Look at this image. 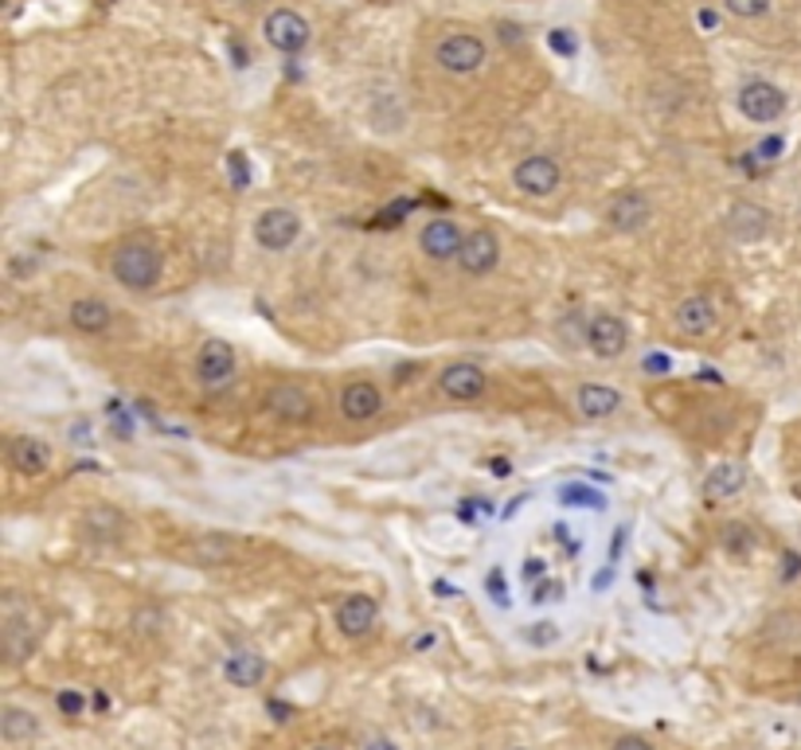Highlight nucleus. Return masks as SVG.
Returning <instances> with one entry per match:
<instances>
[{"label": "nucleus", "instance_id": "obj_1", "mask_svg": "<svg viewBox=\"0 0 801 750\" xmlns=\"http://www.w3.org/2000/svg\"><path fill=\"white\" fill-rule=\"evenodd\" d=\"M110 270L121 286H130V290H150V286H157V278H160V251L153 243H145V239L121 243L118 251H113Z\"/></svg>", "mask_w": 801, "mask_h": 750}, {"label": "nucleus", "instance_id": "obj_2", "mask_svg": "<svg viewBox=\"0 0 801 750\" xmlns=\"http://www.w3.org/2000/svg\"><path fill=\"white\" fill-rule=\"evenodd\" d=\"M262 32H266V44L282 56H301L313 39V28H309V20L294 9H274L271 16L262 20Z\"/></svg>", "mask_w": 801, "mask_h": 750}, {"label": "nucleus", "instance_id": "obj_3", "mask_svg": "<svg viewBox=\"0 0 801 750\" xmlns=\"http://www.w3.org/2000/svg\"><path fill=\"white\" fill-rule=\"evenodd\" d=\"M434 59H439V66L450 71V75H474L485 63V44L477 36H469V32H454V36H446L439 44Z\"/></svg>", "mask_w": 801, "mask_h": 750}, {"label": "nucleus", "instance_id": "obj_4", "mask_svg": "<svg viewBox=\"0 0 801 750\" xmlns=\"http://www.w3.org/2000/svg\"><path fill=\"white\" fill-rule=\"evenodd\" d=\"M739 110H743V118H751V122H778L786 113V94L782 86L766 83V78H751V83L739 90Z\"/></svg>", "mask_w": 801, "mask_h": 750}, {"label": "nucleus", "instance_id": "obj_5", "mask_svg": "<svg viewBox=\"0 0 801 750\" xmlns=\"http://www.w3.org/2000/svg\"><path fill=\"white\" fill-rule=\"evenodd\" d=\"M301 234V219L298 211H289V207H271V211H262L259 223H254V239H259L266 251H286V246L298 243Z\"/></svg>", "mask_w": 801, "mask_h": 750}, {"label": "nucleus", "instance_id": "obj_6", "mask_svg": "<svg viewBox=\"0 0 801 750\" xmlns=\"http://www.w3.org/2000/svg\"><path fill=\"white\" fill-rule=\"evenodd\" d=\"M560 180H563L560 165L551 157H543V153L540 157H524L513 169V184L521 188L524 196H551L560 188Z\"/></svg>", "mask_w": 801, "mask_h": 750}, {"label": "nucleus", "instance_id": "obj_7", "mask_svg": "<svg viewBox=\"0 0 801 750\" xmlns=\"http://www.w3.org/2000/svg\"><path fill=\"white\" fill-rule=\"evenodd\" d=\"M196 375H200V384H204L207 391H219V387H227V384H231V375H235V348L227 344V340H207V344L200 348Z\"/></svg>", "mask_w": 801, "mask_h": 750}, {"label": "nucleus", "instance_id": "obj_8", "mask_svg": "<svg viewBox=\"0 0 801 750\" xmlns=\"http://www.w3.org/2000/svg\"><path fill=\"white\" fill-rule=\"evenodd\" d=\"M497 263H501V243H497L493 231H469L466 246L457 254V266L469 274V278H485V274H493Z\"/></svg>", "mask_w": 801, "mask_h": 750}, {"label": "nucleus", "instance_id": "obj_9", "mask_svg": "<svg viewBox=\"0 0 801 750\" xmlns=\"http://www.w3.org/2000/svg\"><path fill=\"white\" fill-rule=\"evenodd\" d=\"M419 246L427 258H434V263H450V258H457L462 254V246H466V234L457 231L454 219H430L427 227H422L419 234Z\"/></svg>", "mask_w": 801, "mask_h": 750}, {"label": "nucleus", "instance_id": "obj_10", "mask_svg": "<svg viewBox=\"0 0 801 750\" xmlns=\"http://www.w3.org/2000/svg\"><path fill=\"white\" fill-rule=\"evenodd\" d=\"M625 344H630V332H625V325L614 317V313H598V317L587 325V348L595 356L614 360L625 352Z\"/></svg>", "mask_w": 801, "mask_h": 750}, {"label": "nucleus", "instance_id": "obj_11", "mask_svg": "<svg viewBox=\"0 0 801 750\" xmlns=\"http://www.w3.org/2000/svg\"><path fill=\"white\" fill-rule=\"evenodd\" d=\"M439 391L454 403H474L485 391V372L477 364H450L439 375Z\"/></svg>", "mask_w": 801, "mask_h": 750}, {"label": "nucleus", "instance_id": "obj_12", "mask_svg": "<svg viewBox=\"0 0 801 750\" xmlns=\"http://www.w3.org/2000/svg\"><path fill=\"white\" fill-rule=\"evenodd\" d=\"M266 407H271L274 419L282 422H306L313 419V395L298 384H278L266 395Z\"/></svg>", "mask_w": 801, "mask_h": 750}, {"label": "nucleus", "instance_id": "obj_13", "mask_svg": "<svg viewBox=\"0 0 801 750\" xmlns=\"http://www.w3.org/2000/svg\"><path fill=\"white\" fill-rule=\"evenodd\" d=\"M375 618H380V606L368 594H352V598H345L340 609H336V626H340L345 638H363L375 626Z\"/></svg>", "mask_w": 801, "mask_h": 750}, {"label": "nucleus", "instance_id": "obj_14", "mask_svg": "<svg viewBox=\"0 0 801 750\" xmlns=\"http://www.w3.org/2000/svg\"><path fill=\"white\" fill-rule=\"evenodd\" d=\"M653 219V207L642 192H622L614 204L606 207V223L614 227V231H637Z\"/></svg>", "mask_w": 801, "mask_h": 750}, {"label": "nucleus", "instance_id": "obj_15", "mask_svg": "<svg viewBox=\"0 0 801 750\" xmlns=\"http://www.w3.org/2000/svg\"><path fill=\"white\" fill-rule=\"evenodd\" d=\"M383 407V395L375 384H368V379H356V384H348L345 391H340V414L352 422H368L375 419Z\"/></svg>", "mask_w": 801, "mask_h": 750}, {"label": "nucleus", "instance_id": "obj_16", "mask_svg": "<svg viewBox=\"0 0 801 750\" xmlns=\"http://www.w3.org/2000/svg\"><path fill=\"white\" fill-rule=\"evenodd\" d=\"M712 325H716V305L704 293L677 305V328H681L684 337H704V332H712Z\"/></svg>", "mask_w": 801, "mask_h": 750}, {"label": "nucleus", "instance_id": "obj_17", "mask_svg": "<svg viewBox=\"0 0 801 750\" xmlns=\"http://www.w3.org/2000/svg\"><path fill=\"white\" fill-rule=\"evenodd\" d=\"M224 676L235 688H259L262 676H266V661L254 649H235L224 661Z\"/></svg>", "mask_w": 801, "mask_h": 750}, {"label": "nucleus", "instance_id": "obj_18", "mask_svg": "<svg viewBox=\"0 0 801 750\" xmlns=\"http://www.w3.org/2000/svg\"><path fill=\"white\" fill-rule=\"evenodd\" d=\"M575 407L583 419H610V414L622 407V395L606 384H583L575 395Z\"/></svg>", "mask_w": 801, "mask_h": 750}, {"label": "nucleus", "instance_id": "obj_19", "mask_svg": "<svg viewBox=\"0 0 801 750\" xmlns=\"http://www.w3.org/2000/svg\"><path fill=\"white\" fill-rule=\"evenodd\" d=\"M727 227H731L736 239L751 243V239H763L766 234V227H770V211L758 207V204H736L731 207V216H727Z\"/></svg>", "mask_w": 801, "mask_h": 750}, {"label": "nucleus", "instance_id": "obj_20", "mask_svg": "<svg viewBox=\"0 0 801 750\" xmlns=\"http://www.w3.org/2000/svg\"><path fill=\"white\" fill-rule=\"evenodd\" d=\"M9 461L16 473H24V477H39L47 469V446L39 438H12Z\"/></svg>", "mask_w": 801, "mask_h": 750}, {"label": "nucleus", "instance_id": "obj_21", "mask_svg": "<svg viewBox=\"0 0 801 750\" xmlns=\"http://www.w3.org/2000/svg\"><path fill=\"white\" fill-rule=\"evenodd\" d=\"M67 317H71V325L79 328V332H106V328H110V320H113V313H110V305H106V301H98V298H79L75 305H71V313H67Z\"/></svg>", "mask_w": 801, "mask_h": 750}, {"label": "nucleus", "instance_id": "obj_22", "mask_svg": "<svg viewBox=\"0 0 801 750\" xmlns=\"http://www.w3.org/2000/svg\"><path fill=\"white\" fill-rule=\"evenodd\" d=\"M743 481H746V469L739 465V461H724V465H716L708 473V481H704V493H708L712 500L736 497L739 488H743Z\"/></svg>", "mask_w": 801, "mask_h": 750}, {"label": "nucleus", "instance_id": "obj_23", "mask_svg": "<svg viewBox=\"0 0 801 750\" xmlns=\"http://www.w3.org/2000/svg\"><path fill=\"white\" fill-rule=\"evenodd\" d=\"M39 731V723L32 712H24V707H4V715H0V735L9 742H24L32 739V735Z\"/></svg>", "mask_w": 801, "mask_h": 750}, {"label": "nucleus", "instance_id": "obj_24", "mask_svg": "<svg viewBox=\"0 0 801 750\" xmlns=\"http://www.w3.org/2000/svg\"><path fill=\"white\" fill-rule=\"evenodd\" d=\"M560 505H571V508H606V497L598 493V488L583 485V481H571V485L560 488Z\"/></svg>", "mask_w": 801, "mask_h": 750}, {"label": "nucleus", "instance_id": "obj_25", "mask_svg": "<svg viewBox=\"0 0 801 750\" xmlns=\"http://www.w3.org/2000/svg\"><path fill=\"white\" fill-rule=\"evenodd\" d=\"M724 4H727V12L739 20H758L770 12V0H724Z\"/></svg>", "mask_w": 801, "mask_h": 750}, {"label": "nucleus", "instance_id": "obj_26", "mask_svg": "<svg viewBox=\"0 0 801 750\" xmlns=\"http://www.w3.org/2000/svg\"><path fill=\"white\" fill-rule=\"evenodd\" d=\"M485 586H489V598H493L497 606H513V598H509V579H504V571H489Z\"/></svg>", "mask_w": 801, "mask_h": 750}, {"label": "nucleus", "instance_id": "obj_27", "mask_svg": "<svg viewBox=\"0 0 801 750\" xmlns=\"http://www.w3.org/2000/svg\"><path fill=\"white\" fill-rule=\"evenodd\" d=\"M106 414H110L113 431H118L121 438H130V434H133V419H130V411L118 403V399H110V403H106Z\"/></svg>", "mask_w": 801, "mask_h": 750}, {"label": "nucleus", "instance_id": "obj_28", "mask_svg": "<svg viewBox=\"0 0 801 750\" xmlns=\"http://www.w3.org/2000/svg\"><path fill=\"white\" fill-rule=\"evenodd\" d=\"M782 149H786V141L778 137V133H770V137H763V141H758V145H755V157L763 160V165H770V160L782 157Z\"/></svg>", "mask_w": 801, "mask_h": 750}, {"label": "nucleus", "instance_id": "obj_29", "mask_svg": "<svg viewBox=\"0 0 801 750\" xmlns=\"http://www.w3.org/2000/svg\"><path fill=\"white\" fill-rule=\"evenodd\" d=\"M227 169H231V184L239 188H251V169H247V160H242V153H231L227 157Z\"/></svg>", "mask_w": 801, "mask_h": 750}, {"label": "nucleus", "instance_id": "obj_30", "mask_svg": "<svg viewBox=\"0 0 801 750\" xmlns=\"http://www.w3.org/2000/svg\"><path fill=\"white\" fill-rule=\"evenodd\" d=\"M59 712L67 715V719H79V715H83V707H86V700L79 692H71V688H67V692H59Z\"/></svg>", "mask_w": 801, "mask_h": 750}, {"label": "nucleus", "instance_id": "obj_31", "mask_svg": "<svg viewBox=\"0 0 801 750\" xmlns=\"http://www.w3.org/2000/svg\"><path fill=\"white\" fill-rule=\"evenodd\" d=\"M555 638H560L555 621H536V626L528 629V641H531V645H551Z\"/></svg>", "mask_w": 801, "mask_h": 750}, {"label": "nucleus", "instance_id": "obj_32", "mask_svg": "<svg viewBox=\"0 0 801 750\" xmlns=\"http://www.w3.org/2000/svg\"><path fill=\"white\" fill-rule=\"evenodd\" d=\"M551 598H563V582L540 579L531 586V602H551Z\"/></svg>", "mask_w": 801, "mask_h": 750}, {"label": "nucleus", "instance_id": "obj_33", "mask_svg": "<svg viewBox=\"0 0 801 750\" xmlns=\"http://www.w3.org/2000/svg\"><path fill=\"white\" fill-rule=\"evenodd\" d=\"M724 544L731 547V552H743V547H751V532H746L743 524H731L724 532Z\"/></svg>", "mask_w": 801, "mask_h": 750}, {"label": "nucleus", "instance_id": "obj_34", "mask_svg": "<svg viewBox=\"0 0 801 750\" xmlns=\"http://www.w3.org/2000/svg\"><path fill=\"white\" fill-rule=\"evenodd\" d=\"M551 51H560V56H575V51H578L575 36H571V32H563V28H555V32H551Z\"/></svg>", "mask_w": 801, "mask_h": 750}, {"label": "nucleus", "instance_id": "obj_35", "mask_svg": "<svg viewBox=\"0 0 801 750\" xmlns=\"http://www.w3.org/2000/svg\"><path fill=\"white\" fill-rule=\"evenodd\" d=\"M610 582H614V562H610V567H602V571H598L595 579H590V591H595V594L610 591Z\"/></svg>", "mask_w": 801, "mask_h": 750}, {"label": "nucleus", "instance_id": "obj_36", "mask_svg": "<svg viewBox=\"0 0 801 750\" xmlns=\"http://www.w3.org/2000/svg\"><path fill=\"white\" fill-rule=\"evenodd\" d=\"M669 367H672V360H669V356H661V352H653V356H645V372H653V375H669Z\"/></svg>", "mask_w": 801, "mask_h": 750}, {"label": "nucleus", "instance_id": "obj_37", "mask_svg": "<svg viewBox=\"0 0 801 750\" xmlns=\"http://www.w3.org/2000/svg\"><path fill=\"white\" fill-rule=\"evenodd\" d=\"M543 574H548V562H543V559H528V562H524V579H528V582H540Z\"/></svg>", "mask_w": 801, "mask_h": 750}, {"label": "nucleus", "instance_id": "obj_38", "mask_svg": "<svg viewBox=\"0 0 801 750\" xmlns=\"http://www.w3.org/2000/svg\"><path fill=\"white\" fill-rule=\"evenodd\" d=\"M489 473H493V477H513V461L493 458V461H489Z\"/></svg>", "mask_w": 801, "mask_h": 750}, {"label": "nucleus", "instance_id": "obj_39", "mask_svg": "<svg viewBox=\"0 0 801 750\" xmlns=\"http://www.w3.org/2000/svg\"><path fill=\"white\" fill-rule=\"evenodd\" d=\"M614 750H653V747L645 739H637V735H625V739L614 742Z\"/></svg>", "mask_w": 801, "mask_h": 750}, {"label": "nucleus", "instance_id": "obj_40", "mask_svg": "<svg viewBox=\"0 0 801 750\" xmlns=\"http://www.w3.org/2000/svg\"><path fill=\"white\" fill-rule=\"evenodd\" d=\"M625 532H630V528H614V544H610V562L618 559V555H622V547H625Z\"/></svg>", "mask_w": 801, "mask_h": 750}, {"label": "nucleus", "instance_id": "obj_41", "mask_svg": "<svg viewBox=\"0 0 801 750\" xmlns=\"http://www.w3.org/2000/svg\"><path fill=\"white\" fill-rule=\"evenodd\" d=\"M266 707H271V715H274V719H278V723H286L289 715H294V707H289V703H278V700H271V703H266Z\"/></svg>", "mask_w": 801, "mask_h": 750}, {"label": "nucleus", "instance_id": "obj_42", "mask_svg": "<svg viewBox=\"0 0 801 750\" xmlns=\"http://www.w3.org/2000/svg\"><path fill=\"white\" fill-rule=\"evenodd\" d=\"M71 441L86 446V441H91V426H86V422H75V426H71Z\"/></svg>", "mask_w": 801, "mask_h": 750}, {"label": "nucleus", "instance_id": "obj_43", "mask_svg": "<svg viewBox=\"0 0 801 750\" xmlns=\"http://www.w3.org/2000/svg\"><path fill=\"white\" fill-rule=\"evenodd\" d=\"M798 571H801V559L798 555H786V579H793Z\"/></svg>", "mask_w": 801, "mask_h": 750}, {"label": "nucleus", "instance_id": "obj_44", "mask_svg": "<svg viewBox=\"0 0 801 750\" xmlns=\"http://www.w3.org/2000/svg\"><path fill=\"white\" fill-rule=\"evenodd\" d=\"M434 594H439V598H457V591L450 582H434Z\"/></svg>", "mask_w": 801, "mask_h": 750}, {"label": "nucleus", "instance_id": "obj_45", "mask_svg": "<svg viewBox=\"0 0 801 750\" xmlns=\"http://www.w3.org/2000/svg\"><path fill=\"white\" fill-rule=\"evenodd\" d=\"M716 24H719V16H716V12H708V9L700 12V28H716Z\"/></svg>", "mask_w": 801, "mask_h": 750}, {"label": "nucleus", "instance_id": "obj_46", "mask_svg": "<svg viewBox=\"0 0 801 750\" xmlns=\"http://www.w3.org/2000/svg\"><path fill=\"white\" fill-rule=\"evenodd\" d=\"M363 750H399V747H395L392 739H372V742H368V747H363Z\"/></svg>", "mask_w": 801, "mask_h": 750}, {"label": "nucleus", "instance_id": "obj_47", "mask_svg": "<svg viewBox=\"0 0 801 750\" xmlns=\"http://www.w3.org/2000/svg\"><path fill=\"white\" fill-rule=\"evenodd\" d=\"M524 500H528V497H513V505L504 508V516H513V512H516V508H521V505H524Z\"/></svg>", "mask_w": 801, "mask_h": 750}, {"label": "nucleus", "instance_id": "obj_48", "mask_svg": "<svg viewBox=\"0 0 801 750\" xmlns=\"http://www.w3.org/2000/svg\"><path fill=\"white\" fill-rule=\"evenodd\" d=\"M318 750H328V747H318Z\"/></svg>", "mask_w": 801, "mask_h": 750}, {"label": "nucleus", "instance_id": "obj_49", "mask_svg": "<svg viewBox=\"0 0 801 750\" xmlns=\"http://www.w3.org/2000/svg\"><path fill=\"white\" fill-rule=\"evenodd\" d=\"M106 4H110V0H106Z\"/></svg>", "mask_w": 801, "mask_h": 750}]
</instances>
